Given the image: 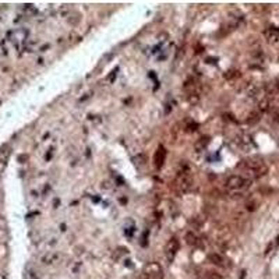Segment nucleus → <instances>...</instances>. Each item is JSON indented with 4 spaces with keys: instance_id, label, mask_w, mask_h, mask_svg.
I'll return each instance as SVG.
<instances>
[{
    "instance_id": "16",
    "label": "nucleus",
    "mask_w": 279,
    "mask_h": 279,
    "mask_svg": "<svg viewBox=\"0 0 279 279\" xmlns=\"http://www.w3.org/2000/svg\"><path fill=\"white\" fill-rule=\"evenodd\" d=\"M134 161H136V165H138V166H141V165H144L145 163V157L144 155H138L137 158H134Z\"/></svg>"
},
{
    "instance_id": "7",
    "label": "nucleus",
    "mask_w": 279,
    "mask_h": 279,
    "mask_svg": "<svg viewBox=\"0 0 279 279\" xmlns=\"http://www.w3.org/2000/svg\"><path fill=\"white\" fill-rule=\"evenodd\" d=\"M208 260L211 261L212 264H215L217 267H221V268H226V267H229V264L226 262V260L218 253H211L208 256Z\"/></svg>"
},
{
    "instance_id": "17",
    "label": "nucleus",
    "mask_w": 279,
    "mask_h": 279,
    "mask_svg": "<svg viewBox=\"0 0 279 279\" xmlns=\"http://www.w3.org/2000/svg\"><path fill=\"white\" fill-rule=\"evenodd\" d=\"M278 243H279V237H278Z\"/></svg>"
},
{
    "instance_id": "12",
    "label": "nucleus",
    "mask_w": 279,
    "mask_h": 279,
    "mask_svg": "<svg viewBox=\"0 0 279 279\" xmlns=\"http://www.w3.org/2000/svg\"><path fill=\"white\" fill-rule=\"evenodd\" d=\"M78 20H80V14L78 13H70L68 14V22L70 24H73V25H76L77 22H78Z\"/></svg>"
},
{
    "instance_id": "4",
    "label": "nucleus",
    "mask_w": 279,
    "mask_h": 279,
    "mask_svg": "<svg viewBox=\"0 0 279 279\" xmlns=\"http://www.w3.org/2000/svg\"><path fill=\"white\" fill-rule=\"evenodd\" d=\"M142 277L145 279H162L163 278V271H162L161 265H158L157 262H149L144 268Z\"/></svg>"
},
{
    "instance_id": "6",
    "label": "nucleus",
    "mask_w": 279,
    "mask_h": 279,
    "mask_svg": "<svg viewBox=\"0 0 279 279\" xmlns=\"http://www.w3.org/2000/svg\"><path fill=\"white\" fill-rule=\"evenodd\" d=\"M165 161H166V148L163 145H159L155 151V155H154V165L157 169H161L163 166Z\"/></svg>"
},
{
    "instance_id": "13",
    "label": "nucleus",
    "mask_w": 279,
    "mask_h": 279,
    "mask_svg": "<svg viewBox=\"0 0 279 279\" xmlns=\"http://www.w3.org/2000/svg\"><path fill=\"white\" fill-rule=\"evenodd\" d=\"M57 257H59L57 254H55V253H49V254H47V256L43 258V261H45L46 264H53L56 260H57Z\"/></svg>"
},
{
    "instance_id": "11",
    "label": "nucleus",
    "mask_w": 279,
    "mask_h": 279,
    "mask_svg": "<svg viewBox=\"0 0 279 279\" xmlns=\"http://www.w3.org/2000/svg\"><path fill=\"white\" fill-rule=\"evenodd\" d=\"M204 278H205V279H225V278L219 274V272H217V271H211V269L205 271V274H204Z\"/></svg>"
},
{
    "instance_id": "10",
    "label": "nucleus",
    "mask_w": 279,
    "mask_h": 279,
    "mask_svg": "<svg viewBox=\"0 0 279 279\" xmlns=\"http://www.w3.org/2000/svg\"><path fill=\"white\" fill-rule=\"evenodd\" d=\"M208 142H209L208 137H201V138L196 142V149L197 151H204V148L208 145Z\"/></svg>"
},
{
    "instance_id": "1",
    "label": "nucleus",
    "mask_w": 279,
    "mask_h": 279,
    "mask_svg": "<svg viewBox=\"0 0 279 279\" xmlns=\"http://www.w3.org/2000/svg\"><path fill=\"white\" fill-rule=\"evenodd\" d=\"M237 169H240L243 172V175H240V176L251 180V182H253L254 179H260V177H262V176H265L267 172H268L267 165L264 163L260 158H248V159L242 161L237 165Z\"/></svg>"
},
{
    "instance_id": "3",
    "label": "nucleus",
    "mask_w": 279,
    "mask_h": 279,
    "mask_svg": "<svg viewBox=\"0 0 279 279\" xmlns=\"http://www.w3.org/2000/svg\"><path fill=\"white\" fill-rule=\"evenodd\" d=\"M251 186V180L243 177L240 175H233L226 180V188L233 194H237L240 197L244 191H247Z\"/></svg>"
},
{
    "instance_id": "15",
    "label": "nucleus",
    "mask_w": 279,
    "mask_h": 279,
    "mask_svg": "<svg viewBox=\"0 0 279 279\" xmlns=\"http://www.w3.org/2000/svg\"><path fill=\"white\" fill-rule=\"evenodd\" d=\"M260 120V113H257V112H254V113H251L250 116H248V119H247V123L248 124H254V123H257Z\"/></svg>"
},
{
    "instance_id": "2",
    "label": "nucleus",
    "mask_w": 279,
    "mask_h": 279,
    "mask_svg": "<svg viewBox=\"0 0 279 279\" xmlns=\"http://www.w3.org/2000/svg\"><path fill=\"white\" fill-rule=\"evenodd\" d=\"M193 188V177L190 175V169L187 165L182 167V170L177 172V176L175 179V190L180 194H186Z\"/></svg>"
},
{
    "instance_id": "8",
    "label": "nucleus",
    "mask_w": 279,
    "mask_h": 279,
    "mask_svg": "<svg viewBox=\"0 0 279 279\" xmlns=\"http://www.w3.org/2000/svg\"><path fill=\"white\" fill-rule=\"evenodd\" d=\"M265 37L269 42H277L279 38V29L275 28V27H269L265 31Z\"/></svg>"
},
{
    "instance_id": "5",
    "label": "nucleus",
    "mask_w": 279,
    "mask_h": 279,
    "mask_svg": "<svg viewBox=\"0 0 279 279\" xmlns=\"http://www.w3.org/2000/svg\"><path fill=\"white\" fill-rule=\"evenodd\" d=\"M179 248H180V243H179L177 237H172L166 243V246H165V256H166V260L169 261V262H172V261L175 260Z\"/></svg>"
},
{
    "instance_id": "9",
    "label": "nucleus",
    "mask_w": 279,
    "mask_h": 279,
    "mask_svg": "<svg viewBox=\"0 0 279 279\" xmlns=\"http://www.w3.org/2000/svg\"><path fill=\"white\" fill-rule=\"evenodd\" d=\"M186 243H187L188 246H197L200 243V239H198V236H197L196 233L188 232L187 235H186Z\"/></svg>"
},
{
    "instance_id": "14",
    "label": "nucleus",
    "mask_w": 279,
    "mask_h": 279,
    "mask_svg": "<svg viewBox=\"0 0 279 279\" xmlns=\"http://www.w3.org/2000/svg\"><path fill=\"white\" fill-rule=\"evenodd\" d=\"M258 109H260V113L261 112H267V110L269 109V101L268 99H262L260 102V105H258Z\"/></svg>"
}]
</instances>
